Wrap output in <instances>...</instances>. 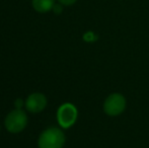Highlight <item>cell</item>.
<instances>
[{
	"mask_svg": "<svg viewBox=\"0 0 149 148\" xmlns=\"http://www.w3.org/2000/svg\"><path fill=\"white\" fill-rule=\"evenodd\" d=\"M65 143V135L60 129L49 128L39 138L40 148H62Z\"/></svg>",
	"mask_w": 149,
	"mask_h": 148,
	"instance_id": "1",
	"label": "cell"
},
{
	"mask_svg": "<svg viewBox=\"0 0 149 148\" xmlns=\"http://www.w3.org/2000/svg\"><path fill=\"white\" fill-rule=\"evenodd\" d=\"M53 9H54V11H55L56 13H60V12L62 11V7H61L60 5H54Z\"/></svg>",
	"mask_w": 149,
	"mask_h": 148,
	"instance_id": "9",
	"label": "cell"
},
{
	"mask_svg": "<svg viewBox=\"0 0 149 148\" xmlns=\"http://www.w3.org/2000/svg\"><path fill=\"white\" fill-rule=\"evenodd\" d=\"M59 1L64 5H72L73 3L76 2V0H59Z\"/></svg>",
	"mask_w": 149,
	"mask_h": 148,
	"instance_id": "8",
	"label": "cell"
},
{
	"mask_svg": "<svg viewBox=\"0 0 149 148\" xmlns=\"http://www.w3.org/2000/svg\"><path fill=\"white\" fill-rule=\"evenodd\" d=\"M126 99L120 93H113L106 99L104 105V113L109 116H119L125 111Z\"/></svg>",
	"mask_w": 149,
	"mask_h": 148,
	"instance_id": "4",
	"label": "cell"
},
{
	"mask_svg": "<svg viewBox=\"0 0 149 148\" xmlns=\"http://www.w3.org/2000/svg\"><path fill=\"white\" fill-rule=\"evenodd\" d=\"M58 123L61 127L70 128L77 119V110L72 104H64L59 108L57 113Z\"/></svg>",
	"mask_w": 149,
	"mask_h": 148,
	"instance_id": "3",
	"label": "cell"
},
{
	"mask_svg": "<svg viewBox=\"0 0 149 148\" xmlns=\"http://www.w3.org/2000/svg\"><path fill=\"white\" fill-rule=\"evenodd\" d=\"M15 106L17 109H20V108L22 107V99H17V101H15Z\"/></svg>",
	"mask_w": 149,
	"mask_h": 148,
	"instance_id": "10",
	"label": "cell"
},
{
	"mask_svg": "<svg viewBox=\"0 0 149 148\" xmlns=\"http://www.w3.org/2000/svg\"><path fill=\"white\" fill-rule=\"evenodd\" d=\"M47 106V99L44 94L36 92L31 94L26 101V107L31 113L42 112Z\"/></svg>",
	"mask_w": 149,
	"mask_h": 148,
	"instance_id": "5",
	"label": "cell"
},
{
	"mask_svg": "<svg viewBox=\"0 0 149 148\" xmlns=\"http://www.w3.org/2000/svg\"><path fill=\"white\" fill-rule=\"evenodd\" d=\"M28 117L20 109L14 110L7 115L5 119V127L11 133H19L26 126Z\"/></svg>",
	"mask_w": 149,
	"mask_h": 148,
	"instance_id": "2",
	"label": "cell"
},
{
	"mask_svg": "<svg viewBox=\"0 0 149 148\" xmlns=\"http://www.w3.org/2000/svg\"><path fill=\"white\" fill-rule=\"evenodd\" d=\"M83 39H84V41H86V42H93L97 39V37H96L92 32H88L83 36Z\"/></svg>",
	"mask_w": 149,
	"mask_h": 148,
	"instance_id": "7",
	"label": "cell"
},
{
	"mask_svg": "<svg viewBox=\"0 0 149 148\" xmlns=\"http://www.w3.org/2000/svg\"><path fill=\"white\" fill-rule=\"evenodd\" d=\"M33 7L39 12H47L54 7V0H33Z\"/></svg>",
	"mask_w": 149,
	"mask_h": 148,
	"instance_id": "6",
	"label": "cell"
}]
</instances>
